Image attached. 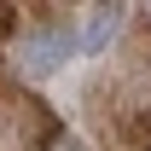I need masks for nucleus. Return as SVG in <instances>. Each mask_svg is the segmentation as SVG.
Segmentation results:
<instances>
[{
	"label": "nucleus",
	"instance_id": "1",
	"mask_svg": "<svg viewBox=\"0 0 151 151\" xmlns=\"http://www.w3.org/2000/svg\"><path fill=\"white\" fill-rule=\"evenodd\" d=\"M76 35H70V23H47V29H35V35L23 41V70L29 76H52L64 58H70Z\"/></svg>",
	"mask_w": 151,
	"mask_h": 151
},
{
	"label": "nucleus",
	"instance_id": "2",
	"mask_svg": "<svg viewBox=\"0 0 151 151\" xmlns=\"http://www.w3.org/2000/svg\"><path fill=\"white\" fill-rule=\"evenodd\" d=\"M116 29H122V6H93V23H87L81 47H87V52H105Z\"/></svg>",
	"mask_w": 151,
	"mask_h": 151
},
{
	"label": "nucleus",
	"instance_id": "3",
	"mask_svg": "<svg viewBox=\"0 0 151 151\" xmlns=\"http://www.w3.org/2000/svg\"><path fill=\"white\" fill-rule=\"evenodd\" d=\"M6 35H18V12H12V6H0V41Z\"/></svg>",
	"mask_w": 151,
	"mask_h": 151
}]
</instances>
